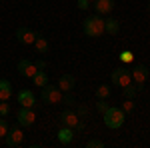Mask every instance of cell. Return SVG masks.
<instances>
[{"label":"cell","instance_id":"obj_13","mask_svg":"<svg viewBox=\"0 0 150 148\" xmlns=\"http://www.w3.org/2000/svg\"><path fill=\"white\" fill-rule=\"evenodd\" d=\"M72 140H74V128L62 126V128L58 130V142L64 144V146H68V144H72Z\"/></svg>","mask_w":150,"mask_h":148},{"label":"cell","instance_id":"obj_9","mask_svg":"<svg viewBox=\"0 0 150 148\" xmlns=\"http://www.w3.org/2000/svg\"><path fill=\"white\" fill-rule=\"evenodd\" d=\"M16 38H18L20 44H34L36 32L30 30L28 26H20V28H16Z\"/></svg>","mask_w":150,"mask_h":148},{"label":"cell","instance_id":"obj_7","mask_svg":"<svg viewBox=\"0 0 150 148\" xmlns=\"http://www.w3.org/2000/svg\"><path fill=\"white\" fill-rule=\"evenodd\" d=\"M22 140H24L22 128H12V130H8V134L4 136V142H6L8 148H18L22 144Z\"/></svg>","mask_w":150,"mask_h":148},{"label":"cell","instance_id":"obj_2","mask_svg":"<svg viewBox=\"0 0 150 148\" xmlns=\"http://www.w3.org/2000/svg\"><path fill=\"white\" fill-rule=\"evenodd\" d=\"M102 116H104V124L108 126V128H120V126L124 124V120H126L124 110L116 108V106H108Z\"/></svg>","mask_w":150,"mask_h":148},{"label":"cell","instance_id":"obj_16","mask_svg":"<svg viewBox=\"0 0 150 148\" xmlns=\"http://www.w3.org/2000/svg\"><path fill=\"white\" fill-rule=\"evenodd\" d=\"M12 98V84L10 80L2 78L0 80V100H10Z\"/></svg>","mask_w":150,"mask_h":148},{"label":"cell","instance_id":"obj_8","mask_svg":"<svg viewBox=\"0 0 150 148\" xmlns=\"http://www.w3.org/2000/svg\"><path fill=\"white\" fill-rule=\"evenodd\" d=\"M132 74V82H136V88L138 90H142V86H144V82L148 80V76H150V70L146 68V66H136V68L130 72Z\"/></svg>","mask_w":150,"mask_h":148},{"label":"cell","instance_id":"obj_4","mask_svg":"<svg viewBox=\"0 0 150 148\" xmlns=\"http://www.w3.org/2000/svg\"><path fill=\"white\" fill-rule=\"evenodd\" d=\"M60 124L74 128V130H84V124L80 122V116L74 112V110H64L60 114Z\"/></svg>","mask_w":150,"mask_h":148},{"label":"cell","instance_id":"obj_17","mask_svg":"<svg viewBox=\"0 0 150 148\" xmlns=\"http://www.w3.org/2000/svg\"><path fill=\"white\" fill-rule=\"evenodd\" d=\"M34 46H36V52H38V54H46V52H48V40L40 34V32H36Z\"/></svg>","mask_w":150,"mask_h":148},{"label":"cell","instance_id":"obj_33","mask_svg":"<svg viewBox=\"0 0 150 148\" xmlns=\"http://www.w3.org/2000/svg\"><path fill=\"white\" fill-rule=\"evenodd\" d=\"M0 2H2V0H0Z\"/></svg>","mask_w":150,"mask_h":148},{"label":"cell","instance_id":"obj_3","mask_svg":"<svg viewBox=\"0 0 150 148\" xmlns=\"http://www.w3.org/2000/svg\"><path fill=\"white\" fill-rule=\"evenodd\" d=\"M62 96H64V92L58 88V84H56V86H52L50 82H48L46 86H42V92H40L42 102H46V104H58V102H62Z\"/></svg>","mask_w":150,"mask_h":148},{"label":"cell","instance_id":"obj_32","mask_svg":"<svg viewBox=\"0 0 150 148\" xmlns=\"http://www.w3.org/2000/svg\"><path fill=\"white\" fill-rule=\"evenodd\" d=\"M88 2H94V0H88Z\"/></svg>","mask_w":150,"mask_h":148},{"label":"cell","instance_id":"obj_26","mask_svg":"<svg viewBox=\"0 0 150 148\" xmlns=\"http://www.w3.org/2000/svg\"><path fill=\"white\" fill-rule=\"evenodd\" d=\"M108 106H110V104L106 102V100H102V98H98V102H96V110H98L100 114H104V112H106V108H108Z\"/></svg>","mask_w":150,"mask_h":148},{"label":"cell","instance_id":"obj_23","mask_svg":"<svg viewBox=\"0 0 150 148\" xmlns=\"http://www.w3.org/2000/svg\"><path fill=\"white\" fill-rule=\"evenodd\" d=\"M8 130H10V128H8V122L4 120V116H0V138L6 136V134H8Z\"/></svg>","mask_w":150,"mask_h":148},{"label":"cell","instance_id":"obj_25","mask_svg":"<svg viewBox=\"0 0 150 148\" xmlns=\"http://www.w3.org/2000/svg\"><path fill=\"white\" fill-rule=\"evenodd\" d=\"M86 148H104V142L98 140V138H92V140L86 142Z\"/></svg>","mask_w":150,"mask_h":148},{"label":"cell","instance_id":"obj_5","mask_svg":"<svg viewBox=\"0 0 150 148\" xmlns=\"http://www.w3.org/2000/svg\"><path fill=\"white\" fill-rule=\"evenodd\" d=\"M16 120H18V124L22 126V128H28V126L34 124L36 120V114H34V108H20L18 114H16Z\"/></svg>","mask_w":150,"mask_h":148},{"label":"cell","instance_id":"obj_19","mask_svg":"<svg viewBox=\"0 0 150 148\" xmlns=\"http://www.w3.org/2000/svg\"><path fill=\"white\" fill-rule=\"evenodd\" d=\"M110 86L108 84H98L96 86V98H102V100H108L110 98Z\"/></svg>","mask_w":150,"mask_h":148},{"label":"cell","instance_id":"obj_1","mask_svg":"<svg viewBox=\"0 0 150 148\" xmlns=\"http://www.w3.org/2000/svg\"><path fill=\"white\" fill-rule=\"evenodd\" d=\"M82 30H84V34L90 36V38H100L104 34V18H100L98 14L88 16L82 22Z\"/></svg>","mask_w":150,"mask_h":148},{"label":"cell","instance_id":"obj_14","mask_svg":"<svg viewBox=\"0 0 150 148\" xmlns=\"http://www.w3.org/2000/svg\"><path fill=\"white\" fill-rule=\"evenodd\" d=\"M114 8V0H94V10L96 14H108Z\"/></svg>","mask_w":150,"mask_h":148},{"label":"cell","instance_id":"obj_10","mask_svg":"<svg viewBox=\"0 0 150 148\" xmlns=\"http://www.w3.org/2000/svg\"><path fill=\"white\" fill-rule=\"evenodd\" d=\"M16 70L22 74V76H26V78H32L36 72H38V68L34 66V62H30L28 58H22L20 62H18V66H16Z\"/></svg>","mask_w":150,"mask_h":148},{"label":"cell","instance_id":"obj_29","mask_svg":"<svg viewBox=\"0 0 150 148\" xmlns=\"http://www.w3.org/2000/svg\"><path fill=\"white\" fill-rule=\"evenodd\" d=\"M78 8H80V10H88V8H90V2H88V0H78Z\"/></svg>","mask_w":150,"mask_h":148},{"label":"cell","instance_id":"obj_6","mask_svg":"<svg viewBox=\"0 0 150 148\" xmlns=\"http://www.w3.org/2000/svg\"><path fill=\"white\" fill-rule=\"evenodd\" d=\"M112 82H114V84H118V86H126V84H130V82H132V74L128 72V68L118 66V68L112 70Z\"/></svg>","mask_w":150,"mask_h":148},{"label":"cell","instance_id":"obj_22","mask_svg":"<svg viewBox=\"0 0 150 148\" xmlns=\"http://www.w3.org/2000/svg\"><path fill=\"white\" fill-rule=\"evenodd\" d=\"M122 110H124V114L132 112V110H134V98H126V100L122 102Z\"/></svg>","mask_w":150,"mask_h":148},{"label":"cell","instance_id":"obj_21","mask_svg":"<svg viewBox=\"0 0 150 148\" xmlns=\"http://www.w3.org/2000/svg\"><path fill=\"white\" fill-rule=\"evenodd\" d=\"M134 60V54L130 52V50H122L120 52V62H124V64H130Z\"/></svg>","mask_w":150,"mask_h":148},{"label":"cell","instance_id":"obj_30","mask_svg":"<svg viewBox=\"0 0 150 148\" xmlns=\"http://www.w3.org/2000/svg\"><path fill=\"white\" fill-rule=\"evenodd\" d=\"M34 66L38 70H44L46 68V60H42V58H40V60H34Z\"/></svg>","mask_w":150,"mask_h":148},{"label":"cell","instance_id":"obj_15","mask_svg":"<svg viewBox=\"0 0 150 148\" xmlns=\"http://www.w3.org/2000/svg\"><path fill=\"white\" fill-rule=\"evenodd\" d=\"M120 30V22L116 18H106L104 20V34H110V36H116Z\"/></svg>","mask_w":150,"mask_h":148},{"label":"cell","instance_id":"obj_18","mask_svg":"<svg viewBox=\"0 0 150 148\" xmlns=\"http://www.w3.org/2000/svg\"><path fill=\"white\" fill-rule=\"evenodd\" d=\"M32 82H34L36 86L42 88V86H46V84H48V74L44 72V70H38L34 76H32Z\"/></svg>","mask_w":150,"mask_h":148},{"label":"cell","instance_id":"obj_31","mask_svg":"<svg viewBox=\"0 0 150 148\" xmlns=\"http://www.w3.org/2000/svg\"><path fill=\"white\" fill-rule=\"evenodd\" d=\"M148 12H150V2H148Z\"/></svg>","mask_w":150,"mask_h":148},{"label":"cell","instance_id":"obj_12","mask_svg":"<svg viewBox=\"0 0 150 148\" xmlns=\"http://www.w3.org/2000/svg\"><path fill=\"white\" fill-rule=\"evenodd\" d=\"M74 86H76V78H74L72 74H62L60 80H58V88L62 92H72Z\"/></svg>","mask_w":150,"mask_h":148},{"label":"cell","instance_id":"obj_20","mask_svg":"<svg viewBox=\"0 0 150 148\" xmlns=\"http://www.w3.org/2000/svg\"><path fill=\"white\" fill-rule=\"evenodd\" d=\"M136 92H138V88H136V86H132V82L126 84V86H122V94H124V98H134V96H136Z\"/></svg>","mask_w":150,"mask_h":148},{"label":"cell","instance_id":"obj_24","mask_svg":"<svg viewBox=\"0 0 150 148\" xmlns=\"http://www.w3.org/2000/svg\"><path fill=\"white\" fill-rule=\"evenodd\" d=\"M10 114V104L8 100H0V116H8Z\"/></svg>","mask_w":150,"mask_h":148},{"label":"cell","instance_id":"obj_28","mask_svg":"<svg viewBox=\"0 0 150 148\" xmlns=\"http://www.w3.org/2000/svg\"><path fill=\"white\" fill-rule=\"evenodd\" d=\"M78 116H80V118H86V116H88V106H84V104H80V108H78Z\"/></svg>","mask_w":150,"mask_h":148},{"label":"cell","instance_id":"obj_11","mask_svg":"<svg viewBox=\"0 0 150 148\" xmlns=\"http://www.w3.org/2000/svg\"><path fill=\"white\" fill-rule=\"evenodd\" d=\"M18 102L24 108H34L36 106V96L32 94V90H20L18 92Z\"/></svg>","mask_w":150,"mask_h":148},{"label":"cell","instance_id":"obj_27","mask_svg":"<svg viewBox=\"0 0 150 148\" xmlns=\"http://www.w3.org/2000/svg\"><path fill=\"white\" fill-rule=\"evenodd\" d=\"M62 102L66 104V106H72V104H74V96H72L70 92H64V96H62Z\"/></svg>","mask_w":150,"mask_h":148}]
</instances>
